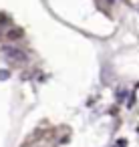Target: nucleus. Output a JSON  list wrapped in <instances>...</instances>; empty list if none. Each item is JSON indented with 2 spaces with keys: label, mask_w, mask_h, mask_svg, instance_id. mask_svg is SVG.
Listing matches in <instances>:
<instances>
[{
  "label": "nucleus",
  "mask_w": 139,
  "mask_h": 147,
  "mask_svg": "<svg viewBox=\"0 0 139 147\" xmlns=\"http://www.w3.org/2000/svg\"><path fill=\"white\" fill-rule=\"evenodd\" d=\"M6 36H8V40H18V38H22V30H18V28H10Z\"/></svg>",
  "instance_id": "nucleus-2"
},
{
  "label": "nucleus",
  "mask_w": 139,
  "mask_h": 147,
  "mask_svg": "<svg viewBox=\"0 0 139 147\" xmlns=\"http://www.w3.org/2000/svg\"><path fill=\"white\" fill-rule=\"evenodd\" d=\"M2 53L8 61H14V63H22V61H26V55H24V51H20V49H14V47H2Z\"/></svg>",
  "instance_id": "nucleus-1"
},
{
  "label": "nucleus",
  "mask_w": 139,
  "mask_h": 147,
  "mask_svg": "<svg viewBox=\"0 0 139 147\" xmlns=\"http://www.w3.org/2000/svg\"><path fill=\"white\" fill-rule=\"evenodd\" d=\"M107 4H115V0H107Z\"/></svg>",
  "instance_id": "nucleus-4"
},
{
  "label": "nucleus",
  "mask_w": 139,
  "mask_h": 147,
  "mask_svg": "<svg viewBox=\"0 0 139 147\" xmlns=\"http://www.w3.org/2000/svg\"><path fill=\"white\" fill-rule=\"evenodd\" d=\"M8 77H10L8 71H0V79H8Z\"/></svg>",
  "instance_id": "nucleus-3"
}]
</instances>
